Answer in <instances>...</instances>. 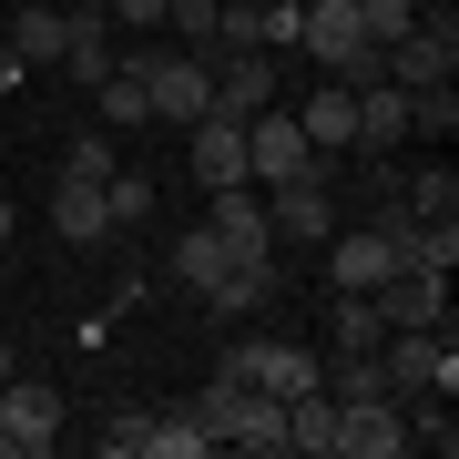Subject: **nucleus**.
I'll return each instance as SVG.
<instances>
[{
	"mask_svg": "<svg viewBox=\"0 0 459 459\" xmlns=\"http://www.w3.org/2000/svg\"><path fill=\"white\" fill-rule=\"evenodd\" d=\"M377 316H388V327H449V276H419V265H398V276L377 286Z\"/></svg>",
	"mask_w": 459,
	"mask_h": 459,
	"instance_id": "obj_14",
	"label": "nucleus"
},
{
	"mask_svg": "<svg viewBox=\"0 0 459 459\" xmlns=\"http://www.w3.org/2000/svg\"><path fill=\"white\" fill-rule=\"evenodd\" d=\"M296 174H327V164H316V143L296 133V113H286V102L246 113V184H296Z\"/></svg>",
	"mask_w": 459,
	"mask_h": 459,
	"instance_id": "obj_6",
	"label": "nucleus"
},
{
	"mask_svg": "<svg viewBox=\"0 0 459 459\" xmlns=\"http://www.w3.org/2000/svg\"><path fill=\"white\" fill-rule=\"evenodd\" d=\"M133 82H143L153 123H204V113H214V62H204V51H184V41L133 51Z\"/></svg>",
	"mask_w": 459,
	"mask_h": 459,
	"instance_id": "obj_1",
	"label": "nucleus"
},
{
	"mask_svg": "<svg viewBox=\"0 0 459 459\" xmlns=\"http://www.w3.org/2000/svg\"><path fill=\"white\" fill-rule=\"evenodd\" d=\"M195 419L214 429V439L255 449V459H286V398H265V388H246V377H214V388L195 398Z\"/></svg>",
	"mask_w": 459,
	"mask_h": 459,
	"instance_id": "obj_2",
	"label": "nucleus"
},
{
	"mask_svg": "<svg viewBox=\"0 0 459 459\" xmlns=\"http://www.w3.org/2000/svg\"><path fill=\"white\" fill-rule=\"evenodd\" d=\"M51 235H62V246H102V235H113L102 184H72V174H62V195H51Z\"/></svg>",
	"mask_w": 459,
	"mask_h": 459,
	"instance_id": "obj_17",
	"label": "nucleus"
},
{
	"mask_svg": "<svg viewBox=\"0 0 459 459\" xmlns=\"http://www.w3.org/2000/svg\"><path fill=\"white\" fill-rule=\"evenodd\" d=\"M62 41H72V11H41V0H31V11L11 21V62H21V72H51Z\"/></svg>",
	"mask_w": 459,
	"mask_h": 459,
	"instance_id": "obj_21",
	"label": "nucleus"
},
{
	"mask_svg": "<svg viewBox=\"0 0 459 459\" xmlns=\"http://www.w3.org/2000/svg\"><path fill=\"white\" fill-rule=\"evenodd\" d=\"M449 133H459V92H449V82L409 92V143H449Z\"/></svg>",
	"mask_w": 459,
	"mask_h": 459,
	"instance_id": "obj_26",
	"label": "nucleus"
},
{
	"mask_svg": "<svg viewBox=\"0 0 459 459\" xmlns=\"http://www.w3.org/2000/svg\"><path fill=\"white\" fill-rule=\"evenodd\" d=\"M214 377H246V388H265V398H296V388H327V358H316V347H286V337H235L225 347V368Z\"/></svg>",
	"mask_w": 459,
	"mask_h": 459,
	"instance_id": "obj_3",
	"label": "nucleus"
},
{
	"mask_svg": "<svg viewBox=\"0 0 459 459\" xmlns=\"http://www.w3.org/2000/svg\"><path fill=\"white\" fill-rule=\"evenodd\" d=\"M62 11H72V21H102V11H113V0H62Z\"/></svg>",
	"mask_w": 459,
	"mask_h": 459,
	"instance_id": "obj_32",
	"label": "nucleus"
},
{
	"mask_svg": "<svg viewBox=\"0 0 459 459\" xmlns=\"http://www.w3.org/2000/svg\"><path fill=\"white\" fill-rule=\"evenodd\" d=\"M316 255H327V286H337V296H377V286L398 276V255H388V235H377V225H337Z\"/></svg>",
	"mask_w": 459,
	"mask_h": 459,
	"instance_id": "obj_7",
	"label": "nucleus"
},
{
	"mask_svg": "<svg viewBox=\"0 0 459 459\" xmlns=\"http://www.w3.org/2000/svg\"><path fill=\"white\" fill-rule=\"evenodd\" d=\"M102 21H133V31H153V21H164V0H113Z\"/></svg>",
	"mask_w": 459,
	"mask_h": 459,
	"instance_id": "obj_31",
	"label": "nucleus"
},
{
	"mask_svg": "<svg viewBox=\"0 0 459 459\" xmlns=\"http://www.w3.org/2000/svg\"><path fill=\"white\" fill-rule=\"evenodd\" d=\"M11 368H21V347H11V337H0V377H11Z\"/></svg>",
	"mask_w": 459,
	"mask_h": 459,
	"instance_id": "obj_34",
	"label": "nucleus"
},
{
	"mask_svg": "<svg viewBox=\"0 0 459 459\" xmlns=\"http://www.w3.org/2000/svg\"><path fill=\"white\" fill-rule=\"evenodd\" d=\"M377 347H388L377 296H337V307H327V358H377Z\"/></svg>",
	"mask_w": 459,
	"mask_h": 459,
	"instance_id": "obj_18",
	"label": "nucleus"
},
{
	"mask_svg": "<svg viewBox=\"0 0 459 459\" xmlns=\"http://www.w3.org/2000/svg\"><path fill=\"white\" fill-rule=\"evenodd\" d=\"M0 102H11V92H0Z\"/></svg>",
	"mask_w": 459,
	"mask_h": 459,
	"instance_id": "obj_35",
	"label": "nucleus"
},
{
	"mask_svg": "<svg viewBox=\"0 0 459 459\" xmlns=\"http://www.w3.org/2000/svg\"><path fill=\"white\" fill-rule=\"evenodd\" d=\"M409 143V82H358V153H398Z\"/></svg>",
	"mask_w": 459,
	"mask_h": 459,
	"instance_id": "obj_15",
	"label": "nucleus"
},
{
	"mask_svg": "<svg viewBox=\"0 0 459 459\" xmlns=\"http://www.w3.org/2000/svg\"><path fill=\"white\" fill-rule=\"evenodd\" d=\"M265 225H276V235H296V246H327V235H337V184H327V174L276 184V195H265Z\"/></svg>",
	"mask_w": 459,
	"mask_h": 459,
	"instance_id": "obj_8",
	"label": "nucleus"
},
{
	"mask_svg": "<svg viewBox=\"0 0 459 459\" xmlns=\"http://www.w3.org/2000/svg\"><path fill=\"white\" fill-rule=\"evenodd\" d=\"M204 449H225V439H214V429L195 419V398H184V409H153V419H143V459H204Z\"/></svg>",
	"mask_w": 459,
	"mask_h": 459,
	"instance_id": "obj_20",
	"label": "nucleus"
},
{
	"mask_svg": "<svg viewBox=\"0 0 459 459\" xmlns=\"http://www.w3.org/2000/svg\"><path fill=\"white\" fill-rule=\"evenodd\" d=\"M113 164H123V153H113V133H102V123H92V133H72V153H62V174H72V184H102Z\"/></svg>",
	"mask_w": 459,
	"mask_h": 459,
	"instance_id": "obj_28",
	"label": "nucleus"
},
{
	"mask_svg": "<svg viewBox=\"0 0 459 459\" xmlns=\"http://www.w3.org/2000/svg\"><path fill=\"white\" fill-rule=\"evenodd\" d=\"M286 449L296 459H337V398L327 388H296L286 398Z\"/></svg>",
	"mask_w": 459,
	"mask_h": 459,
	"instance_id": "obj_19",
	"label": "nucleus"
},
{
	"mask_svg": "<svg viewBox=\"0 0 459 459\" xmlns=\"http://www.w3.org/2000/svg\"><path fill=\"white\" fill-rule=\"evenodd\" d=\"M51 72H72V82H113V21H72V41H62V62Z\"/></svg>",
	"mask_w": 459,
	"mask_h": 459,
	"instance_id": "obj_23",
	"label": "nucleus"
},
{
	"mask_svg": "<svg viewBox=\"0 0 459 459\" xmlns=\"http://www.w3.org/2000/svg\"><path fill=\"white\" fill-rule=\"evenodd\" d=\"M398 449H409L398 398H337V459H398Z\"/></svg>",
	"mask_w": 459,
	"mask_h": 459,
	"instance_id": "obj_10",
	"label": "nucleus"
},
{
	"mask_svg": "<svg viewBox=\"0 0 459 459\" xmlns=\"http://www.w3.org/2000/svg\"><path fill=\"white\" fill-rule=\"evenodd\" d=\"M92 113H102V133H143V123H153V102H143V82H133V62H113V82H92Z\"/></svg>",
	"mask_w": 459,
	"mask_h": 459,
	"instance_id": "obj_24",
	"label": "nucleus"
},
{
	"mask_svg": "<svg viewBox=\"0 0 459 459\" xmlns=\"http://www.w3.org/2000/svg\"><path fill=\"white\" fill-rule=\"evenodd\" d=\"M398 204H409L419 225H459V174H449V164H419V174H398Z\"/></svg>",
	"mask_w": 459,
	"mask_h": 459,
	"instance_id": "obj_22",
	"label": "nucleus"
},
{
	"mask_svg": "<svg viewBox=\"0 0 459 459\" xmlns=\"http://www.w3.org/2000/svg\"><path fill=\"white\" fill-rule=\"evenodd\" d=\"M153 184H164V174H133V164H113V174H102V204H113V235H133V225L153 214Z\"/></svg>",
	"mask_w": 459,
	"mask_h": 459,
	"instance_id": "obj_25",
	"label": "nucleus"
},
{
	"mask_svg": "<svg viewBox=\"0 0 459 459\" xmlns=\"http://www.w3.org/2000/svg\"><path fill=\"white\" fill-rule=\"evenodd\" d=\"M11 225H21V214H11V195H0V246H11Z\"/></svg>",
	"mask_w": 459,
	"mask_h": 459,
	"instance_id": "obj_33",
	"label": "nucleus"
},
{
	"mask_svg": "<svg viewBox=\"0 0 459 459\" xmlns=\"http://www.w3.org/2000/svg\"><path fill=\"white\" fill-rule=\"evenodd\" d=\"M184 153H195V184H204V195H214V184H246V123H235V113L184 123Z\"/></svg>",
	"mask_w": 459,
	"mask_h": 459,
	"instance_id": "obj_13",
	"label": "nucleus"
},
{
	"mask_svg": "<svg viewBox=\"0 0 459 459\" xmlns=\"http://www.w3.org/2000/svg\"><path fill=\"white\" fill-rule=\"evenodd\" d=\"M143 419L153 409H113V419H102V459H143Z\"/></svg>",
	"mask_w": 459,
	"mask_h": 459,
	"instance_id": "obj_29",
	"label": "nucleus"
},
{
	"mask_svg": "<svg viewBox=\"0 0 459 459\" xmlns=\"http://www.w3.org/2000/svg\"><path fill=\"white\" fill-rule=\"evenodd\" d=\"M377 368H388V398H429V388H459V358H449V327H388L377 347Z\"/></svg>",
	"mask_w": 459,
	"mask_h": 459,
	"instance_id": "obj_5",
	"label": "nucleus"
},
{
	"mask_svg": "<svg viewBox=\"0 0 459 459\" xmlns=\"http://www.w3.org/2000/svg\"><path fill=\"white\" fill-rule=\"evenodd\" d=\"M214 21H225V51H296L307 0H214Z\"/></svg>",
	"mask_w": 459,
	"mask_h": 459,
	"instance_id": "obj_9",
	"label": "nucleus"
},
{
	"mask_svg": "<svg viewBox=\"0 0 459 459\" xmlns=\"http://www.w3.org/2000/svg\"><path fill=\"white\" fill-rule=\"evenodd\" d=\"M164 276H174V286H184V296L204 307V296H214V286L235 276V255L214 246V225H184V235H174V255H164Z\"/></svg>",
	"mask_w": 459,
	"mask_h": 459,
	"instance_id": "obj_16",
	"label": "nucleus"
},
{
	"mask_svg": "<svg viewBox=\"0 0 459 459\" xmlns=\"http://www.w3.org/2000/svg\"><path fill=\"white\" fill-rule=\"evenodd\" d=\"M41 449H62V388L51 377H0V459H41Z\"/></svg>",
	"mask_w": 459,
	"mask_h": 459,
	"instance_id": "obj_4",
	"label": "nucleus"
},
{
	"mask_svg": "<svg viewBox=\"0 0 459 459\" xmlns=\"http://www.w3.org/2000/svg\"><path fill=\"white\" fill-rule=\"evenodd\" d=\"M358 195H368V214L398 204V164H388V153H358Z\"/></svg>",
	"mask_w": 459,
	"mask_h": 459,
	"instance_id": "obj_30",
	"label": "nucleus"
},
{
	"mask_svg": "<svg viewBox=\"0 0 459 459\" xmlns=\"http://www.w3.org/2000/svg\"><path fill=\"white\" fill-rule=\"evenodd\" d=\"M164 21H174V41H184V51H204V62L225 51V21H214V0H164Z\"/></svg>",
	"mask_w": 459,
	"mask_h": 459,
	"instance_id": "obj_27",
	"label": "nucleus"
},
{
	"mask_svg": "<svg viewBox=\"0 0 459 459\" xmlns=\"http://www.w3.org/2000/svg\"><path fill=\"white\" fill-rule=\"evenodd\" d=\"M286 113L316 143V164H347V153H358V82H327L316 102H286Z\"/></svg>",
	"mask_w": 459,
	"mask_h": 459,
	"instance_id": "obj_11",
	"label": "nucleus"
},
{
	"mask_svg": "<svg viewBox=\"0 0 459 459\" xmlns=\"http://www.w3.org/2000/svg\"><path fill=\"white\" fill-rule=\"evenodd\" d=\"M265 102H286L276 92V51H214V113H265Z\"/></svg>",
	"mask_w": 459,
	"mask_h": 459,
	"instance_id": "obj_12",
	"label": "nucleus"
}]
</instances>
